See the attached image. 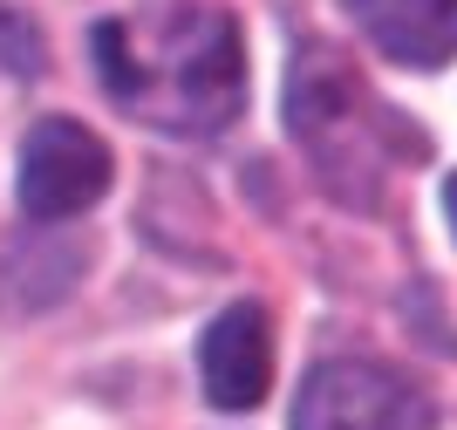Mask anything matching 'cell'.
I'll list each match as a JSON object with an SVG mask.
<instances>
[{
    "instance_id": "2",
    "label": "cell",
    "mask_w": 457,
    "mask_h": 430,
    "mask_svg": "<svg viewBox=\"0 0 457 430\" xmlns=\"http://www.w3.org/2000/svg\"><path fill=\"white\" fill-rule=\"evenodd\" d=\"M287 131L307 150V164L342 206H376L389 178V150H410L423 137H403L362 75L348 69L328 41H307L287 69Z\"/></svg>"
},
{
    "instance_id": "4",
    "label": "cell",
    "mask_w": 457,
    "mask_h": 430,
    "mask_svg": "<svg viewBox=\"0 0 457 430\" xmlns=\"http://www.w3.org/2000/svg\"><path fill=\"white\" fill-rule=\"evenodd\" d=\"M110 191V144L76 116H41L21 144V212L35 225H62Z\"/></svg>"
},
{
    "instance_id": "8",
    "label": "cell",
    "mask_w": 457,
    "mask_h": 430,
    "mask_svg": "<svg viewBox=\"0 0 457 430\" xmlns=\"http://www.w3.org/2000/svg\"><path fill=\"white\" fill-rule=\"evenodd\" d=\"M444 212H451V225H457V171L444 178Z\"/></svg>"
},
{
    "instance_id": "1",
    "label": "cell",
    "mask_w": 457,
    "mask_h": 430,
    "mask_svg": "<svg viewBox=\"0 0 457 430\" xmlns=\"http://www.w3.org/2000/svg\"><path fill=\"white\" fill-rule=\"evenodd\" d=\"M89 55L123 110L171 137H219L239 116V28L219 0H144L89 28Z\"/></svg>"
},
{
    "instance_id": "6",
    "label": "cell",
    "mask_w": 457,
    "mask_h": 430,
    "mask_svg": "<svg viewBox=\"0 0 457 430\" xmlns=\"http://www.w3.org/2000/svg\"><path fill=\"white\" fill-rule=\"evenodd\" d=\"M348 14L403 69L457 62V0H348Z\"/></svg>"
},
{
    "instance_id": "3",
    "label": "cell",
    "mask_w": 457,
    "mask_h": 430,
    "mask_svg": "<svg viewBox=\"0 0 457 430\" xmlns=\"http://www.w3.org/2000/svg\"><path fill=\"white\" fill-rule=\"evenodd\" d=\"M294 430H437V403L376 356H328L294 396Z\"/></svg>"
},
{
    "instance_id": "7",
    "label": "cell",
    "mask_w": 457,
    "mask_h": 430,
    "mask_svg": "<svg viewBox=\"0 0 457 430\" xmlns=\"http://www.w3.org/2000/svg\"><path fill=\"white\" fill-rule=\"evenodd\" d=\"M41 62H48L41 28L21 14L14 0H0V69H7V75H41Z\"/></svg>"
},
{
    "instance_id": "5",
    "label": "cell",
    "mask_w": 457,
    "mask_h": 430,
    "mask_svg": "<svg viewBox=\"0 0 457 430\" xmlns=\"http://www.w3.org/2000/svg\"><path fill=\"white\" fill-rule=\"evenodd\" d=\"M198 383H205L212 410H253L273 383V328L253 300H232L212 315L198 335Z\"/></svg>"
}]
</instances>
